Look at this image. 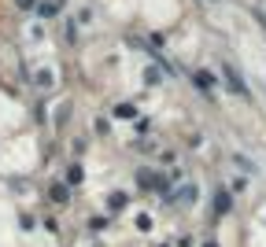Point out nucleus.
Wrapping results in <instances>:
<instances>
[{
    "label": "nucleus",
    "instance_id": "obj_1",
    "mask_svg": "<svg viewBox=\"0 0 266 247\" xmlns=\"http://www.w3.org/2000/svg\"><path fill=\"white\" fill-rule=\"evenodd\" d=\"M52 199H66V188L63 185H52Z\"/></svg>",
    "mask_w": 266,
    "mask_h": 247
}]
</instances>
